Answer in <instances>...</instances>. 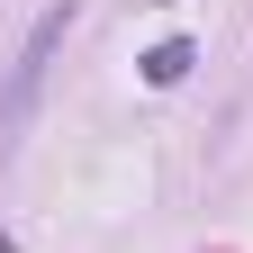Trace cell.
<instances>
[{"mask_svg": "<svg viewBox=\"0 0 253 253\" xmlns=\"http://www.w3.org/2000/svg\"><path fill=\"white\" fill-rule=\"evenodd\" d=\"M190 63H199V45H190V37H163V45L145 54V82H154V90H172V82H190Z\"/></svg>", "mask_w": 253, "mask_h": 253, "instance_id": "cell-2", "label": "cell"}, {"mask_svg": "<svg viewBox=\"0 0 253 253\" xmlns=\"http://www.w3.org/2000/svg\"><path fill=\"white\" fill-rule=\"evenodd\" d=\"M154 9H172V0H154Z\"/></svg>", "mask_w": 253, "mask_h": 253, "instance_id": "cell-3", "label": "cell"}, {"mask_svg": "<svg viewBox=\"0 0 253 253\" xmlns=\"http://www.w3.org/2000/svg\"><path fill=\"white\" fill-rule=\"evenodd\" d=\"M63 37H73V0H54V9L27 27V45H18V63H9V82H0V154L27 136V118H37V100H45V73H54Z\"/></svg>", "mask_w": 253, "mask_h": 253, "instance_id": "cell-1", "label": "cell"}, {"mask_svg": "<svg viewBox=\"0 0 253 253\" xmlns=\"http://www.w3.org/2000/svg\"><path fill=\"white\" fill-rule=\"evenodd\" d=\"M0 253H9V235H0Z\"/></svg>", "mask_w": 253, "mask_h": 253, "instance_id": "cell-4", "label": "cell"}]
</instances>
